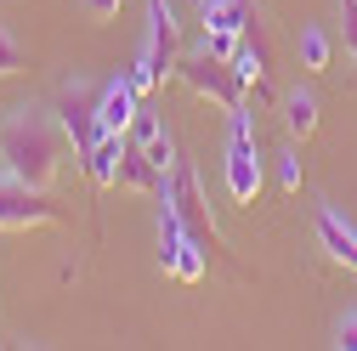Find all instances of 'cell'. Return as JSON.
<instances>
[{"label": "cell", "instance_id": "8", "mask_svg": "<svg viewBox=\"0 0 357 351\" xmlns=\"http://www.w3.org/2000/svg\"><path fill=\"white\" fill-rule=\"evenodd\" d=\"M142 52H148L159 85L176 79V68H182V23H176L170 0H148V40H142Z\"/></svg>", "mask_w": 357, "mask_h": 351}, {"label": "cell", "instance_id": "2", "mask_svg": "<svg viewBox=\"0 0 357 351\" xmlns=\"http://www.w3.org/2000/svg\"><path fill=\"white\" fill-rule=\"evenodd\" d=\"M68 210L52 198V187H29L12 170H0V233H29V227H57Z\"/></svg>", "mask_w": 357, "mask_h": 351}, {"label": "cell", "instance_id": "17", "mask_svg": "<svg viewBox=\"0 0 357 351\" xmlns=\"http://www.w3.org/2000/svg\"><path fill=\"white\" fill-rule=\"evenodd\" d=\"M17 68H23V46H17V34L0 23V79H6V74H17Z\"/></svg>", "mask_w": 357, "mask_h": 351}, {"label": "cell", "instance_id": "5", "mask_svg": "<svg viewBox=\"0 0 357 351\" xmlns=\"http://www.w3.org/2000/svg\"><path fill=\"white\" fill-rule=\"evenodd\" d=\"M176 79H182L193 97L215 102L221 114H238V108H244V85H238L233 63H221V57H210V52H193V57L182 52V68H176Z\"/></svg>", "mask_w": 357, "mask_h": 351}, {"label": "cell", "instance_id": "18", "mask_svg": "<svg viewBox=\"0 0 357 351\" xmlns=\"http://www.w3.org/2000/svg\"><path fill=\"white\" fill-rule=\"evenodd\" d=\"M340 6V29H346V57L357 63V0H335Z\"/></svg>", "mask_w": 357, "mask_h": 351}, {"label": "cell", "instance_id": "14", "mask_svg": "<svg viewBox=\"0 0 357 351\" xmlns=\"http://www.w3.org/2000/svg\"><path fill=\"white\" fill-rule=\"evenodd\" d=\"M318 244H324L329 260H340L346 272H357V233L340 221V210H329V204L318 210Z\"/></svg>", "mask_w": 357, "mask_h": 351}, {"label": "cell", "instance_id": "6", "mask_svg": "<svg viewBox=\"0 0 357 351\" xmlns=\"http://www.w3.org/2000/svg\"><path fill=\"white\" fill-rule=\"evenodd\" d=\"M165 198L182 210V221L204 238V244H215V249H227L221 244V227H215V215H210V198H204V187H199V170L188 164V159H176V170H170V182H165Z\"/></svg>", "mask_w": 357, "mask_h": 351}, {"label": "cell", "instance_id": "16", "mask_svg": "<svg viewBox=\"0 0 357 351\" xmlns=\"http://www.w3.org/2000/svg\"><path fill=\"white\" fill-rule=\"evenodd\" d=\"M329 63H335L329 34H324L318 23H306V29H301V68H306V74H329Z\"/></svg>", "mask_w": 357, "mask_h": 351}, {"label": "cell", "instance_id": "20", "mask_svg": "<svg viewBox=\"0 0 357 351\" xmlns=\"http://www.w3.org/2000/svg\"><path fill=\"white\" fill-rule=\"evenodd\" d=\"M79 6H85V17H91V23H114L125 0H79Z\"/></svg>", "mask_w": 357, "mask_h": 351}, {"label": "cell", "instance_id": "7", "mask_svg": "<svg viewBox=\"0 0 357 351\" xmlns=\"http://www.w3.org/2000/svg\"><path fill=\"white\" fill-rule=\"evenodd\" d=\"M52 114H57V125L68 130V142H74V153H85L97 136H102V119H97V91L85 79H68V85H57V102H52Z\"/></svg>", "mask_w": 357, "mask_h": 351}, {"label": "cell", "instance_id": "10", "mask_svg": "<svg viewBox=\"0 0 357 351\" xmlns=\"http://www.w3.org/2000/svg\"><path fill=\"white\" fill-rule=\"evenodd\" d=\"M137 114H142V91H137L125 74H114L102 91H97V119H102V130H119V136H130Z\"/></svg>", "mask_w": 357, "mask_h": 351}, {"label": "cell", "instance_id": "13", "mask_svg": "<svg viewBox=\"0 0 357 351\" xmlns=\"http://www.w3.org/2000/svg\"><path fill=\"white\" fill-rule=\"evenodd\" d=\"M130 142H137V148H142L165 176L176 170V136H170V125H165L159 114H148V108H142V114H137V125H130Z\"/></svg>", "mask_w": 357, "mask_h": 351}, {"label": "cell", "instance_id": "15", "mask_svg": "<svg viewBox=\"0 0 357 351\" xmlns=\"http://www.w3.org/2000/svg\"><path fill=\"white\" fill-rule=\"evenodd\" d=\"M278 108H284V125H289V136H295V142H306L312 130H318V97H312L306 85L284 91V97H278Z\"/></svg>", "mask_w": 357, "mask_h": 351}, {"label": "cell", "instance_id": "3", "mask_svg": "<svg viewBox=\"0 0 357 351\" xmlns=\"http://www.w3.org/2000/svg\"><path fill=\"white\" fill-rule=\"evenodd\" d=\"M159 272L182 278V283L204 278V238L182 221V210H176L165 193H159Z\"/></svg>", "mask_w": 357, "mask_h": 351}, {"label": "cell", "instance_id": "1", "mask_svg": "<svg viewBox=\"0 0 357 351\" xmlns=\"http://www.w3.org/2000/svg\"><path fill=\"white\" fill-rule=\"evenodd\" d=\"M63 142H68V130L46 114H6L0 119V164H6L17 182L29 187H52L57 182V170H63Z\"/></svg>", "mask_w": 357, "mask_h": 351}, {"label": "cell", "instance_id": "11", "mask_svg": "<svg viewBox=\"0 0 357 351\" xmlns=\"http://www.w3.org/2000/svg\"><path fill=\"white\" fill-rule=\"evenodd\" d=\"M119 153H125V136H119V130H102V136L79 153V164H85V176H91L97 193H102V187H119Z\"/></svg>", "mask_w": 357, "mask_h": 351}, {"label": "cell", "instance_id": "9", "mask_svg": "<svg viewBox=\"0 0 357 351\" xmlns=\"http://www.w3.org/2000/svg\"><path fill=\"white\" fill-rule=\"evenodd\" d=\"M233 74H238V85L266 108V102H278L273 97V79H266V34H261V17L244 29V40H238V52H233Z\"/></svg>", "mask_w": 357, "mask_h": 351}, {"label": "cell", "instance_id": "4", "mask_svg": "<svg viewBox=\"0 0 357 351\" xmlns=\"http://www.w3.org/2000/svg\"><path fill=\"white\" fill-rule=\"evenodd\" d=\"M227 159H221V176H227V193L233 204H255L261 198V153H255V125H250V108L227 114Z\"/></svg>", "mask_w": 357, "mask_h": 351}, {"label": "cell", "instance_id": "21", "mask_svg": "<svg viewBox=\"0 0 357 351\" xmlns=\"http://www.w3.org/2000/svg\"><path fill=\"white\" fill-rule=\"evenodd\" d=\"M335 345H340V351H357V312H346V318L335 323Z\"/></svg>", "mask_w": 357, "mask_h": 351}, {"label": "cell", "instance_id": "12", "mask_svg": "<svg viewBox=\"0 0 357 351\" xmlns=\"http://www.w3.org/2000/svg\"><path fill=\"white\" fill-rule=\"evenodd\" d=\"M165 182H170V176H165L137 142H125V153H119V187H125V193H148V198H159Z\"/></svg>", "mask_w": 357, "mask_h": 351}, {"label": "cell", "instance_id": "19", "mask_svg": "<svg viewBox=\"0 0 357 351\" xmlns=\"http://www.w3.org/2000/svg\"><path fill=\"white\" fill-rule=\"evenodd\" d=\"M278 182H284V193H301V153L278 159Z\"/></svg>", "mask_w": 357, "mask_h": 351}]
</instances>
